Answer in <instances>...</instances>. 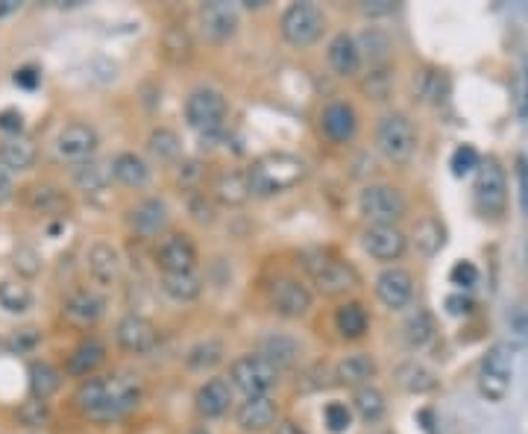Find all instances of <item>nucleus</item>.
<instances>
[{
  "label": "nucleus",
  "mask_w": 528,
  "mask_h": 434,
  "mask_svg": "<svg viewBox=\"0 0 528 434\" xmlns=\"http://www.w3.org/2000/svg\"><path fill=\"white\" fill-rule=\"evenodd\" d=\"M141 399H144L141 382L132 376H121V373L91 376L74 393L77 408L86 414L88 420H100V423H109V420L130 414L141 405Z\"/></svg>",
  "instance_id": "obj_1"
},
{
  "label": "nucleus",
  "mask_w": 528,
  "mask_h": 434,
  "mask_svg": "<svg viewBox=\"0 0 528 434\" xmlns=\"http://www.w3.org/2000/svg\"><path fill=\"white\" fill-rule=\"evenodd\" d=\"M308 174V165L294 153H267L247 171L253 197H276L297 188Z\"/></svg>",
  "instance_id": "obj_2"
},
{
  "label": "nucleus",
  "mask_w": 528,
  "mask_h": 434,
  "mask_svg": "<svg viewBox=\"0 0 528 434\" xmlns=\"http://www.w3.org/2000/svg\"><path fill=\"white\" fill-rule=\"evenodd\" d=\"M303 270L308 273L311 285L317 294L329 297V300H341L350 297L361 288V276L352 267L350 261L335 259L329 253H306L303 256Z\"/></svg>",
  "instance_id": "obj_3"
},
{
  "label": "nucleus",
  "mask_w": 528,
  "mask_h": 434,
  "mask_svg": "<svg viewBox=\"0 0 528 434\" xmlns=\"http://www.w3.org/2000/svg\"><path fill=\"white\" fill-rule=\"evenodd\" d=\"M229 118V103L218 88H194L185 100V121L203 141L220 138Z\"/></svg>",
  "instance_id": "obj_4"
},
{
  "label": "nucleus",
  "mask_w": 528,
  "mask_h": 434,
  "mask_svg": "<svg viewBox=\"0 0 528 434\" xmlns=\"http://www.w3.org/2000/svg\"><path fill=\"white\" fill-rule=\"evenodd\" d=\"M358 215L367 220V226H399V220L408 215V200L394 185H364L358 194Z\"/></svg>",
  "instance_id": "obj_5"
},
{
  "label": "nucleus",
  "mask_w": 528,
  "mask_h": 434,
  "mask_svg": "<svg viewBox=\"0 0 528 434\" xmlns=\"http://www.w3.org/2000/svg\"><path fill=\"white\" fill-rule=\"evenodd\" d=\"M417 144H420V135L417 127L408 115L402 112H388L379 127H376V147L379 153L394 162V165H405L411 162V156L417 153Z\"/></svg>",
  "instance_id": "obj_6"
},
{
  "label": "nucleus",
  "mask_w": 528,
  "mask_h": 434,
  "mask_svg": "<svg viewBox=\"0 0 528 434\" xmlns=\"http://www.w3.org/2000/svg\"><path fill=\"white\" fill-rule=\"evenodd\" d=\"M229 385L232 391L244 393V399L270 396V391L279 385V370L259 352H247L229 364Z\"/></svg>",
  "instance_id": "obj_7"
},
{
  "label": "nucleus",
  "mask_w": 528,
  "mask_h": 434,
  "mask_svg": "<svg viewBox=\"0 0 528 434\" xmlns=\"http://www.w3.org/2000/svg\"><path fill=\"white\" fill-rule=\"evenodd\" d=\"M279 30H282V39L291 44V47L306 50V47L323 39V33H326V12L317 3H291L282 12Z\"/></svg>",
  "instance_id": "obj_8"
},
{
  "label": "nucleus",
  "mask_w": 528,
  "mask_h": 434,
  "mask_svg": "<svg viewBox=\"0 0 528 434\" xmlns=\"http://www.w3.org/2000/svg\"><path fill=\"white\" fill-rule=\"evenodd\" d=\"M514 379V352L508 344H493L479 367V391L487 402H505Z\"/></svg>",
  "instance_id": "obj_9"
},
{
  "label": "nucleus",
  "mask_w": 528,
  "mask_h": 434,
  "mask_svg": "<svg viewBox=\"0 0 528 434\" xmlns=\"http://www.w3.org/2000/svg\"><path fill=\"white\" fill-rule=\"evenodd\" d=\"M473 200H476V209L484 217H499L505 212V206H508V179H505V171L499 168L496 159L479 162L476 185H473Z\"/></svg>",
  "instance_id": "obj_10"
},
{
  "label": "nucleus",
  "mask_w": 528,
  "mask_h": 434,
  "mask_svg": "<svg viewBox=\"0 0 528 434\" xmlns=\"http://www.w3.org/2000/svg\"><path fill=\"white\" fill-rule=\"evenodd\" d=\"M97 147H100V135L86 121L62 127L59 135H56V141H53L56 159L68 162V165H86V162H91Z\"/></svg>",
  "instance_id": "obj_11"
},
{
  "label": "nucleus",
  "mask_w": 528,
  "mask_h": 434,
  "mask_svg": "<svg viewBox=\"0 0 528 434\" xmlns=\"http://www.w3.org/2000/svg\"><path fill=\"white\" fill-rule=\"evenodd\" d=\"M270 305L279 317H288V320H300L306 317L314 305V294L303 279L297 276H282L273 282L270 288Z\"/></svg>",
  "instance_id": "obj_12"
},
{
  "label": "nucleus",
  "mask_w": 528,
  "mask_h": 434,
  "mask_svg": "<svg viewBox=\"0 0 528 434\" xmlns=\"http://www.w3.org/2000/svg\"><path fill=\"white\" fill-rule=\"evenodd\" d=\"M197 244L188 232H168L156 247V264L162 273H191L197 270Z\"/></svg>",
  "instance_id": "obj_13"
},
{
  "label": "nucleus",
  "mask_w": 528,
  "mask_h": 434,
  "mask_svg": "<svg viewBox=\"0 0 528 434\" xmlns=\"http://www.w3.org/2000/svg\"><path fill=\"white\" fill-rule=\"evenodd\" d=\"M115 341L130 355H144L159 344V329L144 314H124L115 326Z\"/></svg>",
  "instance_id": "obj_14"
},
{
  "label": "nucleus",
  "mask_w": 528,
  "mask_h": 434,
  "mask_svg": "<svg viewBox=\"0 0 528 434\" xmlns=\"http://www.w3.org/2000/svg\"><path fill=\"white\" fill-rule=\"evenodd\" d=\"M238 27H241V15L232 3L215 0L200 9V30L212 44H226L229 39H235Z\"/></svg>",
  "instance_id": "obj_15"
},
{
  "label": "nucleus",
  "mask_w": 528,
  "mask_h": 434,
  "mask_svg": "<svg viewBox=\"0 0 528 434\" xmlns=\"http://www.w3.org/2000/svg\"><path fill=\"white\" fill-rule=\"evenodd\" d=\"M361 250L376 261H399L408 250V238L399 226H367L361 232Z\"/></svg>",
  "instance_id": "obj_16"
},
{
  "label": "nucleus",
  "mask_w": 528,
  "mask_h": 434,
  "mask_svg": "<svg viewBox=\"0 0 528 434\" xmlns=\"http://www.w3.org/2000/svg\"><path fill=\"white\" fill-rule=\"evenodd\" d=\"M235 423L244 434H262L279 423V402L273 396H250L235 408Z\"/></svg>",
  "instance_id": "obj_17"
},
{
  "label": "nucleus",
  "mask_w": 528,
  "mask_h": 434,
  "mask_svg": "<svg viewBox=\"0 0 528 434\" xmlns=\"http://www.w3.org/2000/svg\"><path fill=\"white\" fill-rule=\"evenodd\" d=\"M376 297L391 311H402L414 300V276L405 267H385L376 276Z\"/></svg>",
  "instance_id": "obj_18"
},
{
  "label": "nucleus",
  "mask_w": 528,
  "mask_h": 434,
  "mask_svg": "<svg viewBox=\"0 0 528 434\" xmlns=\"http://www.w3.org/2000/svg\"><path fill=\"white\" fill-rule=\"evenodd\" d=\"M232 402H235V391H232L229 379H223V376L206 379L197 388V393H194V408H197V414L203 420H220V417H226L229 408H232Z\"/></svg>",
  "instance_id": "obj_19"
},
{
  "label": "nucleus",
  "mask_w": 528,
  "mask_h": 434,
  "mask_svg": "<svg viewBox=\"0 0 528 434\" xmlns=\"http://www.w3.org/2000/svg\"><path fill=\"white\" fill-rule=\"evenodd\" d=\"M320 132L332 141V144H347L358 132V112L352 109L347 100H332L323 106L320 112Z\"/></svg>",
  "instance_id": "obj_20"
},
{
  "label": "nucleus",
  "mask_w": 528,
  "mask_h": 434,
  "mask_svg": "<svg viewBox=\"0 0 528 434\" xmlns=\"http://www.w3.org/2000/svg\"><path fill=\"white\" fill-rule=\"evenodd\" d=\"M106 314V300L91 291V288H80L74 291L65 303H62V317L71 323V326H80V329H91L103 320Z\"/></svg>",
  "instance_id": "obj_21"
},
{
  "label": "nucleus",
  "mask_w": 528,
  "mask_h": 434,
  "mask_svg": "<svg viewBox=\"0 0 528 434\" xmlns=\"http://www.w3.org/2000/svg\"><path fill=\"white\" fill-rule=\"evenodd\" d=\"M168 203L162 197H144L130 209V229L141 238H156L168 229Z\"/></svg>",
  "instance_id": "obj_22"
},
{
  "label": "nucleus",
  "mask_w": 528,
  "mask_h": 434,
  "mask_svg": "<svg viewBox=\"0 0 528 434\" xmlns=\"http://www.w3.org/2000/svg\"><path fill=\"white\" fill-rule=\"evenodd\" d=\"M88 276L94 285L109 288L121 276V253L109 241H94L88 247Z\"/></svg>",
  "instance_id": "obj_23"
},
{
  "label": "nucleus",
  "mask_w": 528,
  "mask_h": 434,
  "mask_svg": "<svg viewBox=\"0 0 528 434\" xmlns=\"http://www.w3.org/2000/svg\"><path fill=\"white\" fill-rule=\"evenodd\" d=\"M379 373V364L370 352H352V355H344L338 364H335V382L347 385V388H364V385H373Z\"/></svg>",
  "instance_id": "obj_24"
},
{
  "label": "nucleus",
  "mask_w": 528,
  "mask_h": 434,
  "mask_svg": "<svg viewBox=\"0 0 528 434\" xmlns=\"http://www.w3.org/2000/svg\"><path fill=\"white\" fill-rule=\"evenodd\" d=\"M103 364H106V344L91 335V338L80 341L77 347L71 349V355H68V376L86 382Z\"/></svg>",
  "instance_id": "obj_25"
},
{
  "label": "nucleus",
  "mask_w": 528,
  "mask_h": 434,
  "mask_svg": "<svg viewBox=\"0 0 528 434\" xmlns=\"http://www.w3.org/2000/svg\"><path fill=\"white\" fill-rule=\"evenodd\" d=\"M326 59H329V68L338 74V77H358L361 71V53H358V44H355V36L350 33H338L332 36V42L326 47Z\"/></svg>",
  "instance_id": "obj_26"
},
{
  "label": "nucleus",
  "mask_w": 528,
  "mask_h": 434,
  "mask_svg": "<svg viewBox=\"0 0 528 434\" xmlns=\"http://www.w3.org/2000/svg\"><path fill=\"white\" fill-rule=\"evenodd\" d=\"M259 355H264V358L282 373V370H291V367L300 364L303 347H300L297 338H291V335H285V332H270V335H264L262 338Z\"/></svg>",
  "instance_id": "obj_27"
},
{
  "label": "nucleus",
  "mask_w": 528,
  "mask_h": 434,
  "mask_svg": "<svg viewBox=\"0 0 528 434\" xmlns=\"http://www.w3.org/2000/svg\"><path fill=\"white\" fill-rule=\"evenodd\" d=\"M36 141L27 138V135H6L0 141V165L12 174H21V171H30L36 165Z\"/></svg>",
  "instance_id": "obj_28"
},
{
  "label": "nucleus",
  "mask_w": 528,
  "mask_h": 434,
  "mask_svg": "<svg viewBox=\"0 0 528 434\" xmlns=\"http://www.w3.org/2000/svg\"><path fill=\"white\" fill-rule=\"evenodd\" d=\"M396 385L405 393H414V396H423V393L438 391L440 379L432 367H426L423 361H402L396 367Z\"/></svg>",
  "instance_id": "obj_29"
},
{
  "label": "nucleus",
  "mask_w": 528,
  "mask_h": 434,
  "mask_svg": "<svg viewBox=\"0 0 528 434\" xmlns=\"http://www.w3.org/2000/svg\"><path fill=\"white\" fill-rule=\"evenodd\" d=\"M212 197L218 200L220 206H229V209L244 206V203L253 197L247 171H244V174H241V171H226V174H220L218 179H215V185H212Z\"/></svg>",
  "instance_id": "obj_30"
},
{
  "label": "nucleus",
  "mask_w": 528,
  "mask_h": 434,
  "mask_svg": "<svg viewBox=\"0 0 528 434\" xmlns=\"http://www.w3.org/2000/svg\"><path fill=\"white\" fill-rule=\"evenodd\" d=\"M112 176L121 182V185H127V188H144L147 182H150V165H147V159H141L138 153H132V150H121L112 162Z\"/></svg>",
  "instance_id": "obj_31"
},
{
  "label": "nucleus",
  "mask_w": 528,
  "mask_h": 434,
  "mask_svg": "<svg viewBox=\"0 0 528 434\" xmlns=\"http://www.w3.org/2000/svg\"><path fill=\"white\" fill-rule=\"evenodd\" d=\"M355 44H358L361 62H367L370 68H382V65H388L391 50H394L391 36H388L385 30H379V27H367V30L355 39Z\"/></svg>",
  "instance_id": "obj_32"
},
{
  "label": "nucleus",
  "mask_w": 528,
  "mask_h": 434,
  "mask_svg": "<svg viewBox=\"0 0 528 434\" xmlns=\"http://www.w3.org/2000/svg\"><path fill=\"white\" fill-rule=\"evenodd\" d=\"M335 329L344 341H361L370 329V317H367V308L355 300L338 305L335 311Z\"/></svg>",
  "instance_id": "obj_33"
},
{
  "label": "nucleus",
  "mask_w": 528,
  "mask_h": 434,
  "mask_svg": "<svg viewBox=\"0 0 528 434\" xmlns=\"http://www.w3.org/2000/svg\"><path fill=\"white\" fill-rule=\"evenodd\" d=\"M159 288L174 303H194L203 294V279L197 276V270H191V273H162Z\"/></svg>",
  "instance_id": "obj_34"
},
{
  "label": "nucleus",
  "mask_w": 528,
  "mask_h": 434,
  "mask_svg": "<svg viewBox=\"0 0 528 434\" xmlns=\"http://www.w3.org/2000/svg\"><path fill=\"white\" fill-rule=\"evenodd\" d=\"M435 317L426 308H417L402 323V341L408 349H426L435 341Z\"/></svg>",
  "instance_id": "obj_35"
},
{
  "label": "nucleus",
  "mask_w": 528,
  "mask_h": 434,
  "mask_svg": "<svg viewBox=\"0 0 528 434\" xmlns=\"http://www.w3.org/2000/svg\"><path fill=\"white\" fill-rule=\"evenodd\" d=\"M411 241H414V247H417L420 256L435 259L440 250L446 247V229H443V223H440L438 217H423V220H417V226L411 232Z\"/></svg>",
  "instance_id": "obj_36"
},
{
  "label": "nucleus",
  "mask_w": 528,
  "mask_h": 434,
  "mask_svg": "<svg viewBox=\"0 0 528 434\" xmlns=\"http://www.w3.org/2000/svg\"><path fill=\"white\" fill-rule=\"evenodd\" d=\"M350 408H352V414H358L364 423H379V420L388 414V402H385V393L379 391L376 385H364V388H355V391H352Z\"/></svg>",
  "instance_id": "obj_37"
},
{
  "label": "nucleus",
  "mask_w": 528,
  "mask_h": 434,
  "mask_svg": "<svg viewBox=\"0 0 528 434\" xmlns=\"http://www.w3.org/2000/svg\"><path fill=\"white\" fill-rule=\"evenodd\" d=\"M74 185L80 191H86V194H103L112 185V165L100 162V159H91L86 165H77L74 168Z\"/></svg>",
  "instance_id": "obj_38"
},
{
  "label": "nucleus",
  "mask_w": 528,
  "mask_h": 434,
  "mask_svg": "<svg viewBox=\"0 0 528 434\" xmlns=\"http://www.w3.org/2000/svg\"><path fill=\"white\" fill-rule=\"evenodd\" d=\"M59 388H62V373L53 364H47V361H33L30 364V391H33V399L47 402Z\"/></svg>",
  "instance_id": "obj_39"
},
{
  "label": "nucleus",
  "mask_w": 528,
  "mask_h": 434,
  "mask_svg": "<svg viewBox=\"0 0 528 434\" xmlns=\"http://www.w3.org/2000/svg\"><path fill=\"white\" fill-rule=\"evenodd\" d=\"M147 150H150V156L159 159L162 165H174V162H179V156H182V141H179V135H176L174 130L159 127V130L150 132Z\"/></svg>",
  "instance_id": "obj_40"
},
{
  "label": "nucleus",
  "mask_w": 528,
  "mask_h": 434,
  "mask_svg": "<svg viewBox=\"0 0 528 434\" xmlns=\"http://www.w3.org/2000/svg\"><path fill=\"white\" fill-rule=\"evenodd\" d=\"M223 355H226V349L220 341L215 338H206V341H200V344H194V347L188 349V355H185V364H188V370H194V373H206V370H215L220 361H223Z\"/></svg>",
  "instance_id": "obj_41"
},
{
  "label": "nucleus",
  "mask_w": 528,
  "mask_h": 434,
  "mask_svg": "<svg viewBox=\"0 0 528 434\" xmlns=\"http://www.w3.org/2000/svg\"><path fill=\"white\" fill-rule=\"evenodd\" d=\"M0 308L9 314H24L33 308V291L21 279H3L0 282Z\"/></svg>",
  "instance_id": "obj_42"
},
{
  "label": "nucleus",
  "mask_w": 528,
  "mask_h": 434,
  "mask_svg": "<svg viewBox=\"0 0 528 434\" xmlns=\"http://www.w3.org/2000/svg\"><path fill=\"white\" fill-rule=\"evenodd\" d=\"M364 94L370 97V100H376V103H382V100H388L391 97V91H394V74H391V68L388 65H382V68H370L367 71V77H364Z\"/></svg>",
  "instance_id": "obj_43"
},
{
  "label": "nucleus",
  "mask_w": 528,
  "mask_h": 434,
  "mask_svg": "<svg viewBox=\"0 0 528 434\" xmlns=\"http://www.w3.org/2000/svg\"><path fill=\"white\" fill-rule=\"evenodd\" d=\"M323 423L332 434H347L352 429V408L341 399H332L326 402L323 408Z\"/></svg>",
  "instance_id": "obj_44"
},
{
  "label": "nucleus",
  "mask_w": 528,
  "mask_h": 434,
  "mask_svg": "<svg viewBox=\"0 0 528 434\" xmlns=\"http://www.w3.org/2000/svg\"><path fill=\"white\" fill-rule=\"evenodd\" d=\"M30 206L36 209V212H56V209H62V206H68V200H65V194L62 191H56V188H47V185H39V188H33L30 191Z\"/></svg>",
  "instance_id": "obj_45"
},
{
  "label": "nucleus",
  "mask_w": 528,
  "mask_h": 434,
  "mask_svg": "<svg viewBox=\"0 0 528 434\" xmlns=\"http://www.w3.org/2000/svg\"><path fill=\"white\" fill-rule=\"evenodd\" d=\"M18 417H21L24 426H30V429H42L44 423H47V417H50L47 402H42V399H30V402H24L21 411H18Z\"/></svg>",
  "instance_id": "obj_46"
},
{
  "label": "nucleus",
  "mask_w": 528,
  "mask_h": 434,
  "mask_svg": "<svg viewBox=\"0 0 528 434\" xmlns=\"http://www.w3.org/2000/svg\"><path fill=\"white\" fill-rule=\"evenodd\" d=\"M479 153H476V147H470V144H464V147H458L455 153H452V174L455 176H467L470 171H476L479 168Z\"/></svg>",
  "instance_id": "obj_47"
},
{
  "label": "nucleus",
  "mask_w": 528,
  "mask_h": 434,
  "mask_svg": "<svg viewBox=\"0 0 528 434\" xmlns=\"http://www.w3.org/2000/svg\"><path fill=\"white\" fill-rule=\"evenodd\" d=\"M449 279H452V285H458V288H470V285L479 282V270H476L473 261H458V264L452 267Z\"/></svg>",
  "instance_id": "obj_48"
},
{
  "label": "nucleus",
  "mask_w": 528,
  "mask_h": 434,
  "mask_svg": "<svg viewBox=\"0 0 528 434\" xmlns=\"http://www.w3.org/2000/svg\"><path fill=\"white\" fill-rule=\"evenodd\" d=\"M200 176H203V168H200V162H194V159H182V162L176 165V179H179V185H197Z\"/></svg>",
  "instance_id": "obj_49"
},
{
  "label": "nucleus",
  "mask_w": 528,
  "mask_h": 434,
  "mask_svg": "<svg viewBox=\"0 0 528 434\" xmlns=\"http://www.w3.org/2000/svg\"><path fill=\"white\" fill-rule=\"evenodd\" d=\"M188 209H191V217L200 220V223H212V220H215V212H212L209 200L200 197V194H194V197L188 200Z\"/></svg>",
  "instance_id": "obj_50"
},
{
  "label": "nucleus",
  "mask_w": 528,
  "mask_h": 434,
  "mask_svg": "<svg viewBox=\"0 0 528 434\" xmlns=\"http://www.w3.org/2000/svg\"><path fill=\"white\" fill-rule=\"evenodd\" d=\"M21 127H24V118H21L18 109H6V112L0 115V130L3 132H9V135H21Z\"/></svg>",
  "instance_id": "obj_51"
},
{
  "label": "nucleus",
  "mask_w": 528,
  "mask_h": 434,
  "mask_svg": "<svg viewBox=\"0 0 528 434\" xmlns=\"http://www.w3.org/2000/svg\"><path fill=\"white\" fill-rule=\"evenodd\" d=\"M39 341H42V338H39V332H36V329H21V332L12 338V344H9V347L18 349V352H24V349L36 347Z\"/></svg>",
  "instance_id": "obj_52"
},
{
  "label": "nucleus",
  "mask_w": 528,
  "mask_h": 434,
  "mask_svg": "<svg viewBox=\"0 0 528 434\" xmlns=\"http://www.w3.org/2000/svg\"><path fill=\"white\" fill-rule=\"evenodd\" d=\"M15 197V174L0 165V203H9Z\"/></svg>",
  "instance_id": "obj_53"
},
{
  "label": "nucleus",
  "mask_w": 528,
  "mask_h": 434,
  "mask_svg": "<svg viewBox=\"0 0 528 434\" xmlns=\"http://www.w3.org/2000/svg\"><path fill=\"white\" fill-rule=\"evenodd\" d=\"M394 9V0H367V3H361V12H367V15H388Z\"/></svg>",
  "instance_id": "obj_54"
},
{
  "label": "nucleus",
  "mask_w": 528,
  "mask_h": 434,
  "mask_svg": "<svg viewBox=\"0 0 528 434\" xmlns=\"http://www.w3.org/2000/svg\"><path fill=\"white\" fill-rule=\"evenodd\" d=\"M15 83L24 88H36L39 86V74H36L33 68H24V71H18V74H15Z\"/></svg>",
  "instance_id": "obj_55"
},
{
  "label": "nucleus",
  "mask_w": 528,
  "mask_h": 434,
  "mask_svg": "<svg viewBox=\"0 0 528 434\" xmlns=\"http://www.w3.org/2000/svg\"><path fill=\"white\" fill-rule=\"evenodd\" d=\"M276 434H308L300 423H294V420H279L276 423Z\"/></svg>",
  "instance_id": "obj_56"
},
{
  "label": "nucleus",
  "mask_w": 528,
  "mask_h": 434,
  "mask_svg": "<svg viewBox=\"0 0 528 434\" xmlns=\"http://www.w3.org/2000/svg\"><path fill=\"white\" fill-rule=\"evenodd\" d=\"M446 305H449V311H452V314H461V311L467 314V311H470V303H467V300H455V297H449Z\"/></svg>",
  "instance_id": "obj_57"
},
{
  "label": "nucleus",
  "mask_w": 528,
  "mask_h": 434,
  "mask_svg": "<svg viewBox=\"0 0 528 434\" xmlns=\"http://www.w3.org/2000/svg\"><path fill=\"white\" fill-rule=\"evenodd\" d=\"M191 434H212V432H209V429H203V426H200V429H194V432H191Z\"/></svg>",
  "instance_id": "obj_58"
}]
</instances>
